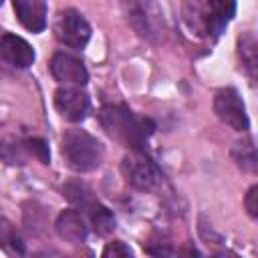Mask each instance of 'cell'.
<instances>
[{
    "label": "cell",
    "instance_id": "23",
    "mask_svg": "<svg viewBox=\"0 0 258 258\" xmlns=\"http://www.w3.org/2000/svg\"><path fill=\"white\" fill-rule=\"evenodd\" d=\"M2 2H4V0H0V4H2Z\"/></svg>",
    "mask_w": 258,
    "mask_h": 258
},
{
    "label": "cell",
    "instance_id": "2",
    "mask_svg": "<svg viewBox=\"0 0 258 258\" xmlns=\"http://www.w3.org/2000/svg\"><path fill=\"white\" fill-rule=\"evenodd\" d=\"M62 157L73 171H93L103 161V145L83 129H69L62 135Z\"/></svg>",
    "mask_w": 258,
    "mask_h": 258
},
{
    "label": "cell",
    "instance_id": "14",
    "mask_svg": "<svg viewBox=\"0 0 258 258\" xmlns=\"http://www.w3.org/2000/svg\"><path fill=\"white\" fill-rule=\"evenodd\" d=\"M238 56L242 60L244 71L248 73V77L256 79V67H258V54H256V40L252 34H244L238 38Z\"/></svg>",
    "mask_w": 258,
    "mask_h": 258
},
{
    "label": "cell",
    "instance_id": "6",
    "mask_svg": "<svg viewBox=\"0 0 258 258\" xmlns=\"http://www.w3.org/2000/svg\"><path fill=\"white\" fill-rule=\"evenodd\" d=\"M54 34L62 44L79 50V48H85V44L89 42L91 26L81 12L69 8L58 14V18L54 22Z\"/></svg>",
    "mask_w": 258,
    "mask_h": 258
},
{
    "label": "cell",
    "instance_id": "17",
    "mask_svg": "<svg viewBox=\"0 0 258 258\" xmlns=\"http://www.w3.org/2000/svg\"><path fill=\"white\" fill-rule=\"evenodd\" d=\"M89 218H91L93 230L99 236H107V234H111L115 230V218H113V214L105 206H101L99 202L89 210Z\"/></svg>",
    "mask_w": 258,
    "mask_h": 258
},
{
    "label": "cell",
    "instance_id": "1",
    "mask_svg": "<svg viewBox=\"0 0 258 258\" xmlns=\"http://www.w3.org/2000/svg\"><path fill=\"white\" fill-rule=\"evenodd\" d=\"M101 127L117 141L129 149H141L143 143L155 129V123L149 117L135 115L125 105H105L99 111Z\"/></svg>",
    "mask_w": 258,
    "mask_h": 258
},
{
    "label": "cell",
    "instance_id": "4",
    "mask_svg": "<svg viewBox=\"0 0 258 258\" xmlns=\"http://www.w3.org/2000/svg\"><path fill=\"white\" fill-rule=\"evenodd\" d=\"M123 12L129 26L143 38H153L159 30L161 12L153 0H123Z\"/></svg>",
    "mask_w": 258,
    "mask_h": 258
},
{
    "label": "cell",
    "instance_id": "3",
    "mask_svg": "<svg viewBox=\"0 0 258 258\" xmlns=\"http://www.w3.org/2000/svg\"><path fill=\"white\" fill-rule=\"evenodd\" d=\"M121 171L125 179L135 189H141V191H151L161 181V173L157 165L145 153H141V149H131V153L121 163Z\"/></svg>",
    "mask_w": 258,
    "mask_h": 258
},
{
    "label": "cell",
    "instance_id": "10",
    "mask_svg": "<svg viewBox=\"0 0 258 258\" xmlns=\"http://www.w3.org/2000/svg\"><path fill=\"white\" fill-rule=\"evenodd\" d=\"M14 12L18 22L30 30L40 32L46 26V2L44 0H14Z\"/></svg>",
    "mask_w": 258,
    "mask_h": 258
},
{
    "label": "cell",
    "instance_id": "13",
    "mask_svg": "<svg viewBox=\"0 0 258 258\" xmlns=\"http://www.w3.org/2000/svg\"><path fill=\"white\" fill-rule=\"evenodd\" d=\"M210 6V32L220 34L236 14V0H208Z\"/></svg>",
    "mask_w": 258,
    "mask_h": 258
},
{
    "label": "cell",
    "instance_id": "20",
    "mask_svg": "<svg viewBox=\"0 0 258 258\" xmlns=\"http://www.w3.org/2000/svg\"><path fill=\"white\" fill-rule=\"evenodd\" d=\"M127 256H133V250L125 244V242H109L103 250V258H127Z\"/></svg>",
    "mask_w": 258,
    "mask_h": 258
},
{
    "label": "cell",
    "instance_id": "8",
    "mask_svg": "<svg viewBox=\"0 0 258 258\" xmlns=\"http://www.w3.org/2000/svg\"><path fill=\"white\" fill-rule=\"evenodd\" d=\"M54 107L67 121L79 123L89 113V97L85 91H81V87L64 85L54 93Z\"/></svg>",
    "mask_w": 258,
    "mask_h": 258
},
{
    "label": "cell",
    "instance_id": "7",
    "mask_svg": "<svg viewBox=\"0 0 258 258\" xmlns=\"http://www.w3.org/2000/svg\"><path fill=\"white\" fill-rule=\"evenodd\" d=\"M50 73L54 81L62 85H73V87H83L89 81V73L83 64V60L75 54L69 52H54L50 58Z\"/></svg>",
    "mask_w": 258,
    "mask_h": 258
},
{
    "label": "cell",
    "instance_id": "15",
    "mask_svg": "<svg viewBox=\"0 0 258 258\" xmlns=\"http://www.w3.org/2000/svg\"><path fill=\"white\" fill-rule=\"evenodd\" d=\"M62 194L73 206H77L79 210H85V212H89L97 204V200L93 198V191L85 183H79V181H69L62 187Z\"/></svg>",
    "mask_w": 258,
    "mask_h": 258
},
{
    "label": "cell",
    "instance_id": "11",
    "mask_svg": "<svg viewBox=\"0 0 258 258\" xmlns=\"http://www.w3.org/2000/svg\"><path fill=\"white\" fill-rule=\"evenodd\" d=\"M54 228L58 232V236L71 244H81L87 240V234H89V228H87V222L83 218L81 212L77 210H64L58 214L56 222H54Z\"/></svg>",
    "mask_w": 258,
    "mask_h": 258
},
{
    "label": "cell",
    "instance_id": "22",
    "mask_svg": "<svg viewBox=\"0 0 258 258\" xmlns=\"http://www.w3.org/2000/svg\"><path fill=\"white\" fill-rule=\"evenodd\" d=\"M244 206H246V212L250 214V218H258V185H252L248 189Z\"/></svg>",
    "mask_w": 258,
    "mask_h": 258
},
{
    "label": "cell",
    "instance_id": "18",
    "mask_svg": "<svg viewBox=\"0 0 258 258\" xmlns=\"http://www.w3.org/2000/svg\"><path fill=\"white\" fill-rule=\"evenodd\" d=\"M234 159L236 163L246 169V171H256V147L252 143V139H246V141H238L236 147H234Z\"/></svg>",
    "mask_w": 258,
    "mask_h": 258
},
{
    "label": "cell",
    "instance_id": "5",
    "mask_svg": "<svg viewBox=\"0 0 258 258\" xmlns=\"http://www.w3.org/2000/svg\"><path fill=\"white\" fill-rule=\"evenodd\" d=\"M214 111L222 123L232 127L234 131H248L250 121L246 113V105L240 97V93L232 87L220 89L214 97Z\"/></svg>",
    "mask_w": 258,
    "mask_h": 258
},
{
    "label": "cell",
    "instance_id": "12",
    "mask_svg": "<svg viewBox=\"0 0 258 258\" xmlns=\"http://www.w3.org/2000/svg\"><path fill=\"white\" fill-rule=\"evenodd\" d=\"M183 20L196 34H210V12L202 0H183Z\"/></svg>",
    "mask_w": 258,
    "mask_h": 258
},
{
    "label": "cell",
    "instance_id": "19",
    "mask_svg": "<svg viewBox=\"0 0 258 258\" xmlns=\"http://www.w3.org/2000/svg\"><path fill=\"white\" fill-rule=\"evenodd\" d=\"M24 149H26V141L24 143H18V141H4V143H0V155H2V159L6 163H12V165L24 163V159H26Z\"/></svg>",
    "mask_w": 258,
    "mask_h": 258
},
{
    "label": "cell",
    "instance_id": "9",
    "mask_svg": "<svg viewBox=\"0 0 258 258\" xmlns=\"http://www.w3.org/2000/svg\"><path fill=\"white\" fill-rule=\"evenodd\" d=\"M0 58H4L8 64L16 67V69H28L36 54L34 48L20 36L16 34H4L0 36Z\"/></svg>",
    "mask_w": 258,
    "mask_h": 258
},
{
    "label": "cell",
    "instance_id": "21",
    "mask_svg": "<svg viewBox=\"0 0 258 258\" xmlns=\"http://www.w3.org/2000/svg\"><path fill=\"white\" fill-rule=\"evenodd\" d=\"M26 149L36 155L40 159V163H50V153H48V145L42 139H28L26 141Z\"/></svg>",
    "mask_w": 258,
    "mask_h": 258
},
{
    "label": "cell",
    "instance_id": "16",
    "mask_svg": "<svg viewBox=\"0 0 258 258\" xmlns=\"http://www.w3.org/2000/svg\"><path fill=\"white\" fill-rule=\"evenodd\" d=\"M0 248L10 254H24V242L16 226L6 218H0Z\"/></svg>",
    "mask_w": 258,
    "mask_h": 258
}]
</instances>
